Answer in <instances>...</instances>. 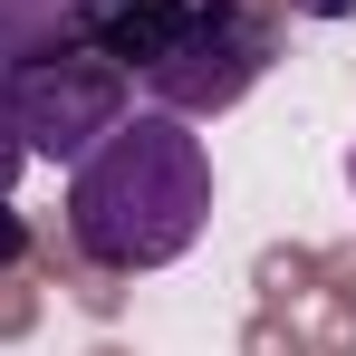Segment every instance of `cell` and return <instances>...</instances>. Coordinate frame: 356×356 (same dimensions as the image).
Here are the masks:
<instances>
[{
    "label": "cell",
    "mask_w": 356,
    "mask_h": 356,
    "mask_svg": "<svg viewBox=\"0 0 356 356\" xmlns=\"http://www.w3.org/2000/svg\"><path fill=\"white\" fill-rule=\"evenodd\" d=\"M212 222V145L174 106H125L67 174V241L97 270H164Z\"/></svg>",
    "instance_id": "cell-1"
},
{
    "label": "cell",
    "mask_w": 356,
    "mask_h": 356,
    "mask_svg": "<svg viewBox=\"0 0 356 356\" xmlns=\"http://www.w3.org/2000/svg\"><path fill=\"white\" fill-rule=\"evenodd\" d=\"M270 49H280L270 10H250V0H193V19H183V29H174L145 67H135L125 87H145V106L212 116V106H232V97H250V87H260Z\"/></svg>",
    "instance_id": "cell-2"
},
{
    "label": "cell",
    "mask_w": 356,
    "mask_h": 356,
    "mask_svg": "<svg viewBox=\"0 0 356 356\" xmlns=\"http://www.w3.org/2000/svg\"><path fill=\"white\" fill-rule=\"evenodd\" d=\"M0 87H10V116L29 135V154H49V164H77L125 116V67L106 49H87V39L77 49H49V58H19Z\"/></svg>",
    "instance_id": "cell-3"
},
{
    "label": "cell",
    "mask_w": 356,
    "mask_h": 356,
    "mask_svg": "<svg viewBox=\"0 0 356 356\" xmlns=\"http://www.w3.org/2000/svg\"><path fill=\"white\" fill-rule=\"evenodd\" d=\"M106 0H0V58H49L97 29Z\"/></svg>",
    "instance_id": "cell-4"
},
{
    "label": "cell",
    "mask_w": 356,
    "mask_h": 356,
    "mask_svg": "<svg viewBox=\"0 0 356 356\" xmlns=\"http://www.w3.org/2000/svg\"><path fill=\"white\" fill-rule=\"evenodd\" d=\"M19 164H29V135H19V116H10V87H0V202H10Z\"/></svg>",
    "instance_id": "cell-5"
},
{
    "label": "cell",
    "mask_w": 356,
    "mask_h": 356,
    "mask_svg": "<svg viewBox=\"0 0 356 356\" xmlns=\"http://www.w3.org/2000/svg\"><path fill=\"white\" fill-rule=\"evenodd\" d=\"M298 19H356V0H289Z\"/></svg>",
    "instance_id": "cell-6"
},
{
    "label": "cell",
    "mask_w": 356,
    "mask_h": 356,
    "mask_svg": "<svg viewBox=\"0 0 356 356\" xmlns=\"http://www.w3.org/2000/svg\"><path fill=\"white\" fill-rule=\"evenodd\" d=\"M347 174H356V154H347Z\"/></svg>",
    "instance_id": "cell-7"
}]
</instances>
